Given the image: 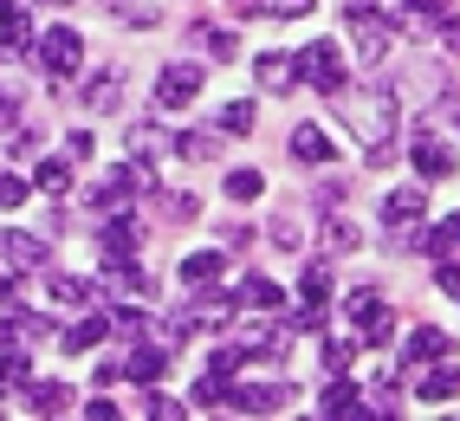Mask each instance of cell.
<instances>
[{"label": "cell", "mask_w": 460, "mask_h": 421, "mask_svg": "<svg viewBox=\"0 0 460 421\" xmlns=\"http://www.w3.org/2000/svg\"><path fill=\"white\" fill-rule=\"evenodd\" d=\"M331 104H337V117L363 136V156H370V162H389V136H395V92H389V84H376V92H363V98H350V84H344Z\"/></svg>", "instance_id": "1"}, {"label": "cell", "mask_w": 460, "mask_h": 421, "mask_svg": "<svg viewBox=\"0 0 460 421\" xmlns=\"http://www.w3.org/2000/svg\"><path fill=\"white\" fill-rule=\"evenodd\" d=\"M298 84H318L324 98H337V92L350 84V78H344V58H337L331 39H312V46L298 52Z\"/></svg>", "instance_id": "2"}, {"label": "cell", "mask_w": 460, "mask_h": 421, "mask_svg": "<svg viewBox=\"0 0 460 421\" xmlns=\"http://www.w3.org/2000/svg\"><path fill=\"white\" fill-rule=\"evenodd\" d=\"M421 215H428V189H389V201H383V227L402 240V247H415Z\"/></svg>", "instance_id": "3"}, {"label": "cell", "mask_w": 460, "mask_h": 421, "mask_svg": "<svg viewBox=\"0 0 460 421\" xmlns=\"http://www.w3.org/2000/svg\"><path fill=\"white\" fill-rule=\"evenodd\" d=\"M409 156H415V175H421V182H447V175H454V143H447L441 130H421V136L409 143Z\"/></svg>", "instance_id": "4"}, {"label": "cell", "mask_w": 460, "mask_h": 421, "mask_svg": "<svg viewBox=\"0 0 460 421\" xmlns=\"http://www.w3.org/2000/svg\"><path fill=\"white\" fill-rule=\"evenodd\" d=\"M344 311H350L357 330H370V344H389V338H395V311L383 305L376 292H350V305H344Z\"/></svg>", "instance_id": "5"}, {"label": "cell", "mask_w": 460, "mask_h": 421, "mask_svg": "<svg viewBox=\"0 0 460 421\" xmlns=\"http://www.w3.org/2000/svg\"><path fill=\"white\" fill-rule=\"evenodd\" d=\"M201 98V66H163V78H156V104L163 110H181V104H195Z\"/></svg>", "instance_id": "6"}, {"label": "cell", "mask_w": 460, "mask_h": 421, "mask_svg": "<svg viewBox=\"0 0 460 421\" xmlns=\"http://www.w3.org/2000/svg\"><path fill=\"white\" fill-rule=\"evenodd\" d=\"M292 396H298L292 382H247V389H234V396H227V408H247V415H279V408H292Z\"/></svg>", "instance_id": "7"}, {"label": "cell", "mask_w": 460, "mask_h": 421, "mask_svg": "<svg viewBox=\"0 0 460 421\" xmlns=\"http://www.w3.org/2000/svg\"><path fill=\"white\" fill-rule=\"evenodd\" d=\"M40 58H46V72H52V78H72V72H78V58H84V39L72 33V26H52V33L40 39Z\"/></svg>", "instance_id": "8"}, {"label": "cell", "mask_w": 460, "mask_h": 421, "mask_svg": "<svg viewBox=\"0 0 460 421\" xmlns=\"http://www.w3.org/2000/svg\"><path fill=\"white\" fill-rule=\"evenodd\" d=\"M389 33H395V20H376V13H357V58H363V66H376V58L389 52Z\"/></svg>", "instance_id": "9"}, {"label": "cell", "mask_w": 460, "mask_h": 421, "mask_svg": "<svg viewBox=\"0 0 460 421\" xmlns=\"http://www.w3.org/2000/svg\"><path fill=\"white\" fill-rule=\"evenodd\" d=\"M298 298H305L298 324H318V318H324V298H331V266H324V259H318V266H305V285H298Z\"/></svg>", "instance_id": "10"}, {"label": "cell", "mask_w": 460, "mask_h": 421, "mask_svg": "<svg viewBox=\"0 0 460 421\" xmlns=\"http://www.w3.org/2000/svg\"><path fill=\"white\" fill-rule=\"evenodd\" d=\"M253 72H260L266 92H279V98H286L292 84H298V58H286V52H260V66H253Z\"/></svg>", "instance_id": "11"}, {"label": "cell", "mask_w": 460, "mask_h": 421, "mask_svg": "<svg viewBox=\"0 0 460 421\" xmlns=\"http://www.w3.org/2000/svg\"><path fill=\"white\" fill-rule=\"evenodd\" d=\"M292 156H298V162H312V169H324L337 149H331V136H324L318 124H298V130H292Z\"/></svg>", "instance_id": "12"}, {"label": "cell", "mask_w": 460, "mask_h": 421, "mask_svg": "<svg viewBox=\"0 0 460 421\" xmlns=\"http://www.w3.org/2000/svg\"><path fill=\"white\" fill-rule=\"evenodd\" d=\"M163 370H169V350H163V344H137V350H130V364H124L130 382H156Z\"/></svg>", "instance_id": "13"}, {"label": "cell", "mask_w": 460, "mask_h": 421, "mask_svg": "<svg viewBox=\"0 0 460 421\" xmlns=\"http://www.w3.org/2000/svg\"><path fill=\"white\" fill-rule=\"evenodd\" d=\"M0 247H7L13 266H46V259H52V247H46L40 233H0Z\"/></svg>", "instance_id": "14"}, {"label": "cell", "mask_w": 460, "mask_h": 421, "mask_svg": "<svg viewBox=\"0 0 460 421\" xmlns=\"http://www.w3.org/2000/svg\"><path fill=\"white\" fill-rule=\"evenodd\" d=\"M318 415H331V421H337V415H363V402H357V389L344 382V370H337V376H331V389L318 396Z\"/></svg>", "instance_id": "15"}, {"label": "cell", "mask_w": 460, "mask_h": 421, "mask_svg": "<svg viewBox=\"0 0 460 421\" xmlns=\"http://www.w3.org/2000/svg\"><path fill=\"white\" fill-rule=\"evenodd\" d=\"M227 273V253H189L181 259V285H214Z\"/></svg>", "instance_id": "16"}, {"label": "cell", "mask_w": 460, "mask_h": 421, "mask_svg": "<svg viewBox=\"0 0 460 421\" xmlns=\"http://www.w3.org/2000/svg\"><path fill=\"white\" fill-rule=\"evenodd\" d=\"M98 247H104V259H111V266H124V259H137V227H130V221H111Z\"/></svg>", "instance_id": "17"}, {"label": "cell", "mask_w": 460, "mask_h": 421, "mask_svg": "<svg viewBox=\"0 0 460 421\" xmlns=\"http://www.w3.org/2000/svg\"><path fill=\"white\" fill-rule=\"evenodd\" d=\"M26 408H33V415H66V408H72V389H66V382H33Z\"/></svg>", "instance_id": "18"}, {"label": "cell", "mask_w": 460, "mask_h": 421, "mask_svg": "<svg viewBox=\"0 0 460 421\" xmlns=\"http://www.w3.org/2000/svg\"><path fill=\"white\" fill-rule=\"evenodd\" d=\"M454 396H460V370H454V364L428 370V382H421V402H435V408H441V402H454Z\"/></svg>", "instance_id": "19"}, {"label": "cell", "mask_w": 460, "mask_h": 421, "mask_svg": "<svg viewBox=\"0 0 460 421\" xmlns=\"http://www.w3.org/2000/svg\"><path fill=\"white\" fill-rule=\"evenodd\" d=\"M26 382H33V364L20 350H0V396H20Z\"/></svg>", "instance_id": "20"}, {"label": "cell", "mask_w": 460, "mask_h": 421, "mask_svg": "<svg viewBox=\"0 0 460 421\" xmlns=\"http://www.w3.org/2000/svg\"><path fill=\"white\" fill-rule=\"evenodd\" d=\"M447 344H454L447 330H415V338H409L402 350L415 356V364H441V356H447Z\"/></svg>", "instance_id": "21"}, {"label": "cell", "mask_w": 460, "mask_h": 421, "mask_svg": "<svg viewBox=\"0 0 460 421\" xmlns=\"http://www.w3.org/2000/svg\"><path fill=\"white\" fill-rule=\"evenodd\" d=\"M52 298H58L66 311H91V298H98V285H91V279H52Z\"/></svg>", "instance_id": "22"}, {"label": "cell", "mask_w": 460, "mask_h": 421, "mask_svg": "<svg viewBox=\"0 0 460 421\" xmlns=\"http://www.w3.org/2000/svg\"><path fill=\"white\" fill-rule=\"evenodd\" d=\"M240 305H253V311H279V305H286V292L272 285V279H247V285H240Z\"/></svg>", "instance_id": "23"}, {"label": "cell", "mask_w": 460, "mask_h": 421, "mask_svg": "<svg viewBox=\"0 0 460 421\" xmlns=\"http://www.w3.org/2000/svg\"><path fill=\"white\" fill-rule=\"evenodd\" d=\"M189 33L201 39V52H208V58H234V52H240V39H234V33H221V26H189Z\"/></svg>", "instance_id": "24"}, {"label": "cell", "mask_w": 460, "mask_h": 421, "mask_svg": "<svg viewBox=\"0 0 460 421\" xmlns=\"http://www.w3.org/2000/svg\"><path fill=\"white\" fill-rule=\"evenodd\" d=\"M415 247H428V253H454V247H460V215H447L435 233H415Z\"/></svg>", "instance_id": "25"}, {"label": "cell", "mask_w": 460, "mask_h": 421, "mask_svg": "<svg viewBox=\"0 0 460 421\" xmlns=\"http://www.w3.org/2000/svg\"><path fill=\"white\" fill-rule=\"evenodd\" d=\"M260 195H266L260 169H234V175H227V201H260Z\"/></svg>", "instance_id": "26"}, {"label": "cell", "mask_w": 460, "mask_h": 421, "mask_svg": "<svg viewBox=\"0 0 460 421\" xmlns=\"http://www.w3.org/2000/svg\"><path fill=\"white\" fill-rule=\"evenodd\" d=\"M84 104H91V110H111V104H117V78H111V72H91Z\"/></svg>", "instance_id": "27"}, {"label": "cell", "mask_w": 460, "mask_h": 421, "mask_svg": "<svg viewBox=\"0 0 460 421\" xmlns=\"http://www.w3.org/2000/svg\"><path fill=\"white\" fill-rule=\"evenodd\" d=\"M98 338H104V318H84V324H72V330H66V344H58V350H72V356H78V350L98 344Z\"/></svg>", "instance_id": "28"}, {"label": "cell", "mask_w": 460, "mask_h": 421, "mask_svg": "<svg viewBox=\"0 0 460 421\" xmlns=\"http://www.w3.org/2000/svg\"><path fill=\"white\" fill-rule=\"evenodd\" d=\"M324 247H331V253H357V227L331 215V227H324Z\"/></svg>", "instance_id": "29"}, {"label": "cell", "mask_w": 460, "mask_h": 421, "mask_svg": "<svg viewBox=\"0 0 460 421\" xmlns=\"http://www.w3.org/2000/svg\"><path fill=\"white\" fill-rule=\"evenodd\" d=\"M175 149H181L189 162H208V156H214V136H208V130H189V136H175Z\"/></svg>", "instance_id": "30"}, {"label": "cell", "mask_w": 460, "mask_h": 421, "mask_svg": "<svg viewBox=\"0 0 460 421\" xmlns=\"http://www.w3.org/2000/svg\"><path fill=\"white\" fill-rule=\"evenodd\" d=\"M40 189H46V195H66V189H72V169H66V162H40Z\"/></svg>", "instance_id": "31"}, {"label": "cell", "mask_w": 460, "mask_h": 421, "mask_svg": "<svg viewBox=\"0 0 460 421\" xmlns=\"http://www.w3.org/2000/svg\"><path fill=\"white\" fill-rule=\"evenodd\" d=\"M350 356H357V344H344V338H324V370L337 376V370H350Z\"/></svg>", "instance_id": "32"}, {"label": "cell", "mask_w": 460, "mask_h": 421, "mask_svg": "<svg viewBox=\"0 0 460 421\" xmlns=\"http://www.w3.org/2000/svg\"><path fill=\"white\" fill-rule=\"evenodd\" d=\"M221 130H253V104H247V98L227 104V110H221Z\"/></svg>", "instance_id": "33"}, {"label": "cell", "mask_w": 460, "mask_h": 421, "mask_svg": "<svg viewBox=\"0 0 460 421\" xmlns=\"http://www.w3.org/2000/svg\"><path fill=\"white\" fill-rule=\"evenodd\" d=\"M272 247H279V253H292V247H298V221H292V215L272 221Z\"/></svg>", "instance_id": "34"}, {"label": "cell", "mask_w": 460, "mask_h": 421, "mask_svg": "<svg viewBox=\"0 0 460 421\" xmlns=\"http://www.w3.org/2000/svg\"><path fill=\"white\" fill-rule=\"evenodd\" d=\"M435 285H441V292H460V259H441V253H435Z\"/></svg>", "instance_id": "35"}, {"label": "cell", "mask_w": 460, "mask_h": 421, "mask_svg": "<svg viewBox=\"0 0 460 421\" xmlns=\"http://www.w3.org/2000/svg\"><path fill=\"white\" fill-rule=\"evenodd\" d=\"M195 402H201V408H227V389H221V376H208V382L195 389Z\"/></svg>", "instance_id": "36"}, {"label": "cell", "mask_w": 460, "mask_h": 421, "mask_svg": "<svg viewBox=\"0 0 460 421\" xmlns=\"http://www.w3.org/2000/svg\"><path fill=\"white\" fill-rule=\"evenodd\" d=\"M26 201V182L20 175H0V207H20Z\"/></svg>", "instance_id": "37"}, {"label": "cell", "mask_w": 460, "mask_h": 421, "mask_svg": "<svg viewBox=\"0 0 460 421\" xmlns=\"http://www.w3.org/2000/svg\"><path fill=\"white\" fill-rule=\"evenodd\" d=\"M312 7H318V0H272V13H286V20H305Z\"/></svg>", "instance_id": "38"}, {"label": "cell", "mask_w": 460, "mask_h": 421, "mask_svg": "<svg viewBox=\"0 0 460 421\" xmlns=\"http://www.w3.org/2000/svg\"><path fill=\"white\" fill-rule=\"evenodd\" d=\"M117 324H124V330H130V338H143V330H149V324H143V311H137V305H124V311H117Z\"/></svg>", "instance_id": "39"}, {"label": "cell", "mask_w": 460, "mask_h": 421, "mask_svg": "<svg viewBox=\"0 0 460 421\" xmlns=\"http://www.w3.org/2000/svg\"><path fill=\"white\" fill-rule=\"evenodd\" d=\"M84 415H91V421H117V402L98 396V402H84Z\"/></svg>", "instance_id": "40"}, {"label": "cell", "mask_w": 460, "mask_h": 421, "mask_svg": "<svg viewBox=\"0 0 460 421\" xmlns=\"http://www.w3.org/2000/svg\"><path fill=\"white\" fill-rule=\"evenodd\" d=\"M402 7H409V13H435V20H441V13H447V0H402Z\"/></svg>", "instance_id": "41"}, {"label": "cell", "mask_w": 460, "mask_h": 421, "mask_svg": "<svg viewBox=\"0 0 460 421\" xmlns=\"http://www.w3.org/2000/svg\"><path fill=\"white\" fill-rule=\"evenodd\" d=\"M441 39H447V52H460V20H441Z\"/></svg>", "instance_id": "42"}, {"label": "cell", "mask_w": 460, "mask_h": 421, "mask_svg": "<svg viewBox=\"0 0 460 421\" xmlns=\"http://www.w3.org/2000/svg\"><path fill=\"white\" fill-rule=\"evenodd\" d=\"M13 124V98H0V130H7Z\"/></svg>", "instance_id": "43"}, {"label": "cell", "mask_w": 460, "mask_h": 421, "mask_svg": "<svg viewBox=\"0 0 460 421\" xmlns=\"http://www.w3.org/2000/svg\"><path fill=\"white\" fill-rule=\"evenodd\" d=\"M20 13H13V0H0V26H13Z\"/></svg>", "instance_id": "44"}, {"label": "cell", "mask_w": 460, "mask_h": 421, "mask_svg": "<svg viewBox=\"0 0 460 421\" xmlns=\"http://www.w3.org/2000/svg\"><path fill=\"white\" fill-rule=\"evenodd\" d=\"M227 7H234V13H253V7H260V0H227Z\"/></svg>", "instance_id": "45"}, {"label": "cell", "mask_w": 460, "mask_h": 421, "mask_svg": "<svg viewBox=\"0 0 460 421\" xmlns=\"http://www.w3.org/2000/svg\"><path fill=\"white\" fill-rule=\"evenodd\" d=\"M7 298H13V279H7V273H0V305H7Z\"/></svg>", "instance_id": "46"}, {"label": "cell", "mask_w": 460, "mask_h": 421, "mask_svg": "<svg viewBox=\"0 0 460 421\" xmlns=\"http://www.w3.org/2000/svg\"><path fill=\"white\" fill-rule=\"evenodd\" d=\"M370 7H376V0H350V13H370Z\"/></svg>", "instance_id": "47"}, {"label": "cell", "mask_w": 460, "mask_h": 421, "mask_svg": "<svg viewBox=\"0 0 460 421\" xmlns=\"http://www.w3.org/2000/svg\"><path fill=\"white\" fill-rule=\"evenodd\" d=\"M52 7H66V0H52Z\"/></svg>", "instance_id": "48"}]
</instances>
